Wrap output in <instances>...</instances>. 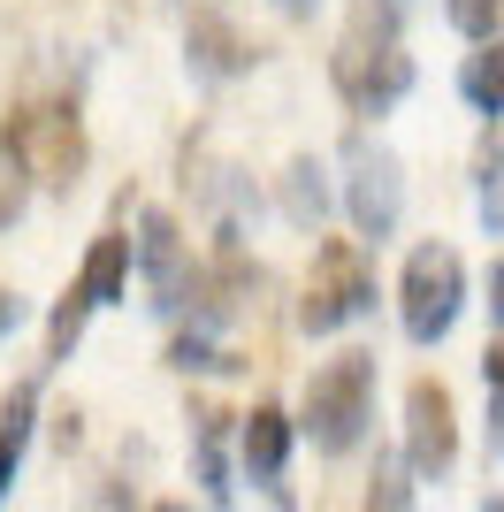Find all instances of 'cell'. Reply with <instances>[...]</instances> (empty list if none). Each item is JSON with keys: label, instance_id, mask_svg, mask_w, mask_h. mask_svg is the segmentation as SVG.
<instances>
[{"label": "cell", "instance_id": "cell-1", "mask_svg": "<svg viewBox=\"0 0 504 512\" xmlns=\"http://www.w3.org/2000/svg\"><path fill=\"white\" fill-rule=\"evenodd\" d=\"M329 77H336V92H344V107H359V115H382V107H398L405 100V85H413V54L398 46V8L390 0H367L352 16V31L336 39V54H329Z\"/></svg>", "mask_w": 504, "mask_h": 512}, {"label": "cell", "instance_id": "cell-2", "mask_svg": "<svg viewBox=\"0 0 504 512\" xmlns=\"http://www.w3.org/2000/svg\"><path fill=\"white\" fill-rule=\"evenodd\" d=\"M367 413H375V352H336L314 367L306 383V436L314 451L344 459V451L367 436Z\"/></svg>", "mask_w": 504, "mask_h": 512}, {"label": "cell", "instance_id": "cell-3", "mask_svg": "<svg viewBox=\"0 0 504 512\" xmlns=\"http://www.w3.org/2000/svg\"><path fill=\"white\" fill-rule=\"evenodd\" d=\"M0 146L16 153V169L31 176V184H46V192H69L84 176V123H77V107L62 100H31L8 115V130H0Z\"/></svg>", "mask_w": 504, "mask_h": 512}, {"label": "cell", "instance_id": "cell-4", "mask_svg": "<svg viewBox=\"0 0 504 512\" xmlns=\"http://www.w3.org/2000/svg\"><path fill=\"white\" fill-rule=\"evenodd\" d=\"M367 306H375V268L359 253V237H321L314 268H306V299H298V329L329 337V329H344Z\"/></svg>", "mask_w": 504, "mask_h": 512}, {"label": "cell", "instance_id": "cell-5", "mask_svg": "<svg viewBox=\"0 0 504 512\" xmlns=\"http://www.w3.org/2000/svg\"><path fill=\"white\" fill-rule=\"evenodd\" d=\"M466 306V260L451 245H413L398 276V314H405V337L413 344H443L451 337V321Z\"/></svg>", "mask_w": 504, "mask_h": 512}, {"label": "cell", "instance_id": "cell-6", "mask_svg": "<svg viewBox=\"0 0 504 512\" xmlns=\"http://www.w3.org/2000/svg\"><path fill=\"white\" fill-rule=\"evenodd\" d=\"M451 459H459V406L436 375H420L405 390V467L436 482V474H451Z\"/></svg>", "mask_w": 504, "mask_h": 512}, {"label": "cell", "instance_id": "cell-7", "mask_svg": "<svg viewBox=\"0 0 504 512\" xmlns=\"http://www.w3.org/2000/svg\"><path fill=\"white\" fill-rule=\"evenodd\" d=\"M138 268H146V283H153V299L161 306H184V291H191V253H184V230L168 222L161 207H146L138 214Z\"/></svg>", "mask_w": 504, "mask_h": 512}, {"label": "cell", "instance_id": "cell-8", "mask_svg": "<svg viewBox=\"0 0 504 512\" xmlns=\"http://www.w3.org/2000/svg\"><path fill=\"white\" fill-rule=\"evenodd\" d=\"M352 222H359V237H390L398 230V214H405V184H398V161L390 153H359L352 161Z\"/></svg>", "mask_w": 504, "mask_h": 512}, {"label": "cell", "instance_id": "cell-9", "mask_svg": "<svg viewBox=\"0 0 504 512\" xmlns=\"http://www.w3.org/2000/svg\"><path fill=\"white\" fill-rule=\"evenodd\" d=\"M237 451H245V474L275 482L283 459H291V413H283V406H252L245 428H237Z\"/></svg>", "mask_w": 504, "mask_h": 512}, {"label": "cell", "instance_id": "cell-10", "mask_svg": "<svg viewBox=\"0 0 504 512\" xmlns=\"http://www.w3.org/2000/svg\"><path fill=\"white\" fill-rule=\"evenodd\" d=\"M31 428H39V383H16L8 406H0V505L23 474V451H31Z\"/></svg>", "mask_w": 504, "mask_h": 512}, {"label": "cell", "instance_id": "cell-11", "mask_svg": "<svg viewBox=\"0 0 504 512\" xmlns=\"http://www.w3.org/2000/svg\"><path fill=\"white\" fill-rule=\"evenodd\" d=\"M123 283H130V237H123V230L92 237V253H84V276H77L84 306H115V299H123Z\"/></svg>", "mask_w": 504, "mask_h": 512}, {"label": "cell", "instance_id": "cell-12", "mask_svg": "<svg viewBox=\"0 0 504 512\" xmlns=\"http://www.w3.org/2000/svg\"><path fill=\"white\" fill-rule=\"evenodd\" d=\"M191 54H199V69H207V77H237V69L252 62V46L237 39L222 16H191Z\"/></svg>", "mask_w": 504, "mask_h": 512}, {"label": "cell", "instance_id": "cell-13", "mask_svg": "<svg viewBox=\"0 0 504 512\" xmlns=\"http://www.w3.org/2000/svg\"><path fill=\"white\" fill-rule=\"evenodd\" d=\"M459 92L482 107V115H504V46H482V54H466Z\"/></svg>", "mask_w": 504, "mask_h": 512}, {"label": "cell", "instance_id": "cell-14", "mask_svg": "<svg viewBox=\"0 0 504 512\" xmlns=\"http://www.w3.org/2000/svg\"><path fill=\"white\" fill-rule=\"evenodd\" d=\"M321 207H329V192H321V169H314V161H291V169H283V214H291L298 230H314Z\"/></svg>", "mask_w": 504, "mask_h": 512}, {"label": "cell", "instance_id": "cell-15", "mask_svg": "<svg viewBox=\"0 0 504 512\" xmlns=\"http://www.w3.org/2000/svg\"><path fill=\"white\" fill-rule=\"evenodd\" d=\"M191 421H199V482H207L214 497H230V467H222V421H230V413L199 406Z\"/></svg>", "mask_w": 504, "mask_h": 512}, {"label": "cell", "instance_id": "cell-16", "mask_svg": "<svg viewBox=\"0 0 504 512\" xmlns=\"http://www.w3.org/2000/svg\"><path fill=\"white\" fill-rule=\"evenodd\" d=\"M405 459H375V474H367V512H413V482H405Z\"/></svg>", "mask_w": 504, "mask_h": 512}, {"label": "cell", "instance_id": "cell-17", "mask_svg": "<svg viewBox=\"0 0 504 512\" xmlns=\"http://www.w3.org/2000/svg\"><path fill=\"white\" fill-rule=\"evenodd\" d=\"M84 314H92V306H84V291L69 283V291H62V306H54V329H46V352H54V360H69V352H77Z\"/></svg>", "mask_w": 504, "mask_h": 512}, {"label": "cell", "instance_id": "cell-18", "mask_svg": "<svg viewBox=\"0 0 504 512\" xmlns=\"http://www.w3.org/2000/svg\"><path fill=\"white\" fill-rule=\"evenodd\" d=\"M443 8H451V23H459L466 39H497V23H504V0H443Z\"/></svg>", "mask_w": 504, "mask_h": 512}, {"label": "cell", "instance_id": "cell-19", "mask_svg": "<svg viewBox=\"0 0 504 512\" xmlns=\"http://www.w3.org/2000/svg\"><path fill=\"white\" fill-rule=\"evenodd\" d=\"M23 199H31V176L16 169V153L0 146V230H16V222H23Z\"/></svg>", "mask_w": 504, "mask_h": 512}, {"label": "cell", "instance_id": "cell-20", "mask_svg": "<svg viewBox=\"0 0 504 512\" xmlns=\"http://www.w3.org/2000/svg\"><path fill=\"white\" fill-rule=\"evenodd\" d=\"M482 222L504 237V146L482 153Z\"/></svg>", "mask_w": 504, "mask_h": 512}, {"label": "cell", "instance_id": "cell-21", "mask_svg": "<svg viewBox=\"0 0 504 512\" xmlns=\"http://www.w3.org/2000/svg\"><path fill=\"white\" fill-rule=\"evenodd\" d=\"M168 367H184V375H191V367H230V360H222L207 337H176V344H168Z\"/></svg>", "mask_w": 504, "mask_h": 512}, {"label": "cell", "instance_id": "cell-22", "mask_svg": "<svg viewBox=\"0 0 504 512\" xmlns=\"http://www.w3.org/2000/svg\"><path fill=\"white\" fill-rule=\"evenodd\" d=\"M482 375H489V398L504 406V344H489V352H482Z\"/></svg>", "mask_w": 504, "mask_h": 512}, {"label": "cell", "instance_id": "cell-23", "mask_svg": "<svg viewBox=\"0 0 504 512\" xmlns=\"http://www.w3.org/2000/svg\"><path fill=\"white\" fill-rule=\"evenodd\" d=\"M489 314L504 321V260H497V268H489Z\"/></svg>", "mask_w": 504, "mask_h": 512}, {"label": "cell", "instance_id": "cell-24", "mask_svg": "<svg viewBox=\"0 0 504 512\" xmlns=\"http://www.w3.org/2000/svg\"><path fill=\"white\" fill-rule=\"evenodd\" d=\"M489 444H497V451H504V406H497V413H489Z\"/></svg>", "mask_w": 504, "mask_h": 512}, {"label": "cell", "instance_id": "cell-25", "mask_svg": "<svg viewBox=\"0 0 504 512\" xmlns=\"http://www.w3.org/2000/svg\"><path fill=\"white\" fill-rule=\"evenodd\" d=\"M275 8H283V16H306V8H314V0H275Z\"/></svg>", "mask_w": 504, "mask_h": 512}, {"label": "cell", "instance_id": "cell-26", "mask_svg": "<svg viewBox=\"0 0 504 512\" xmlns=\"http://www.w3.org/2000/svg\"><path fill=\"white\" fill-rule=\"evenodd\" d=\"M8 321H16V299H8V291H0V329H8Z\"/></svg>", "mask_w": 504, "mask_h": 512}, {"label": "cell", "instance_id": "cell-27", "mask_svg": "<svg viewBox=\"0 0 504 512\" xmlns=\"http://www.w3.org/2000/svg\"><path fill=\"white\" fill-rule=\"evenodd\" d=\"M153 512H191V505H153Z\"/></svg>", "mask_w": 504, "mask_h": 512}, {"label": "cell", "instance_id": "cell-28", "mask_svg": "<svg viewBox=\"0 0 504 512\" xmlns=\"http://www.w3.org/2000/svg\"><path fill=\"white\" fill-rule=\"evenodd\" d=\"M482 512H504V505H482Z\"/></svg>", "mask_w": 504, "mask_h": 512}]
</instances>
